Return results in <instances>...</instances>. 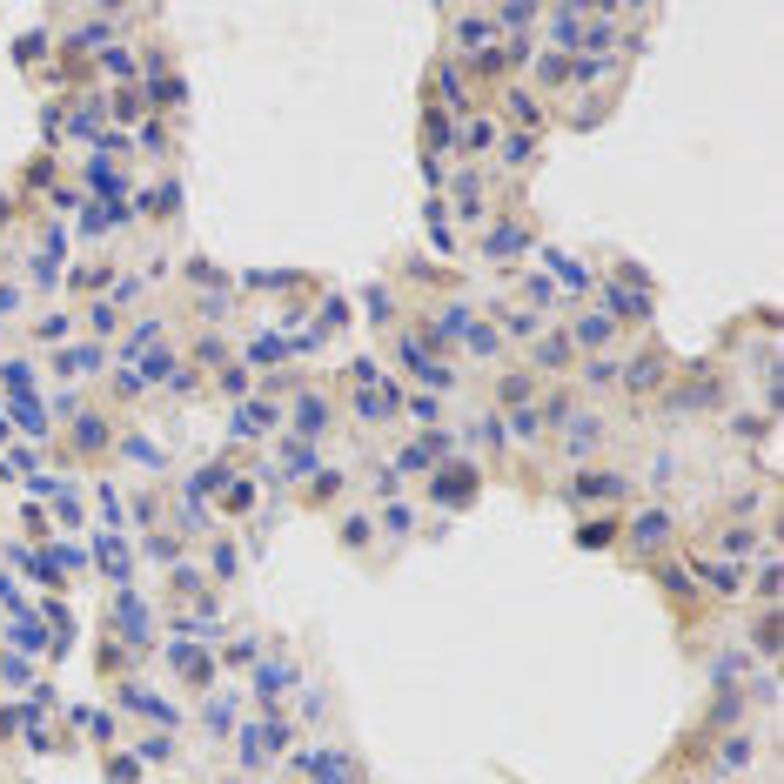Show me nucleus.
Here are the masks:
<instances>
[{
    "instance_id": "nucleus-1",
    "label": "nucleus",
    "mask_w": 784,
    "mask_h": 784,
    "mask_svg": "<svg viewBox=\"0 0 784 784\" xmlns=\"http://www.w3.org/2000/svg\"><path fill=\"white\" fill-rule=\"evenodd\" d=\"M677 362L664 342H644L637 356H617V389H630V396H657V389H671Z\"/></svg>"
},
{
    "instance_id": "nucleus-2",
    "label": "nucleus",
    "mask_w": 784,
    "mask_h": 784,
    "mask_svg": "<svg viewBox=\"0 0 784 784\" xmlns=\"http://www.w3.org/2000/svg\"><path fill=\"white\" fill-rule=\"evenodd\" d=\"M476 490H483V470H476L470 456H449V463L429 470V503L436 510H470Z\"/></svg>"
},
{
    "instance_id": "nucleus-3",
    "label": "nucleus",
    "mask_w": 784,
    "mask_h": 784,
    "mask_svg": "<svg viewBox=\"0 0 784 784\" xmlns=\"http://www.w3.org/2000/svg\"><path fill=\"white\" fill-rule=\"evenodd\" d=\"M630 496H637V483H630L624 470H604V463H597V470H577L563 483V503H570V510H583V503H630Z\"/></svg>"
},
{
    "instance_id": "nucleus-4",
    "label": "nucleus",
    "mask_w": 784,
    "mask_h": 784,
    "mask_svg": "<svg viewBox=\"0 0 784 784\" xmlns=\"http://www.w3.org/2000/svg\"><path fill=\"white\" fill-rule=\"evenodd\" d=\"M577 342H570V329H563V322H543L537 336H530V376H570V369H577Z\"/></svg>"
},
{
    "instance_id": "nucleus-5",
    "label": "nucleus",
    "mask_w": 784,
    "mask_h": 784,
    "mask_svg": "<svg viewBox=\"0 0 784 784\" xmlns=\"http://www.w3.org/2000/svg\"><path fill=\"white\" fill-rule=\"evenodd\" d=\"M530 248H537V235H530V222H523V215H510V208H503V215L483 228V262H503V269H516Z\"/></svg>"
},
{
    "instance_id": "nucleus-6",
    "label": "nucleus",
    "mask_w": 784,
    "mask_h": 784,
    "mask_svg": "<svg viewBox=\"0 0 784 784\" xmlns=\"http://www.w3.org/2000/svg\"><path fill=\"white\" fill-rule=\"evenodd\" d=\"M282 416L295 423L289 436H302V443H322V436H329V423H336V403H329L322 389H309V382H302L289 403H282Z\"/></svg>"
},
{
    "instance_id": "nucleus-7",
    "label": "nucleus",
    "mask_w": 784,
    "mask_h": 784,
    "mask_svg": "<svg viewBox=\"0 0 784 784\" xmlns=\"http://www.w3.org/2000/svg\"><path fill=\"white\" fill-rule=\"evenodd\" d=\"M275 423H282V403L275 396H242V403L228 409V436L235 443H269Z\"/></svg>"
},
{
    "instance_id": "nucleus-8",
    "label": "nucleus",
    "mask_w": 784,
    "mask_h": 784,
    "mask_svg": "<svg viewBox=\"0 0 784 784\" xmlns=\"http://www.w3.org/2000/svg\"><path fill=\"white\" fill-rule=\"evenodd\" d=\"M677 543V516L664 510V503H650V510H637L630 516V550H637V557H664V550H671Z\"/></svg>"
},
{
    "instance_id": "nucleus-9",
    "label": "nucleus",
    "mask_w": 784,
    "mask_h": 784,
    "mask_svg": "<svg viewBox=\"0 0 784 784\" xmlns=\"http://www.w3.org/2000/svg\"><path fill=\"white\" fill-rule=\"evenodd\" d=\"M289 691H302V671H295L282 650H275L269 664H255V704H262V717L282 711V697H289Z\"/></svg>"
},
{
    "instance_id": "nucleus-10",
    "label": "nucleus",
    "mask_w": 784,
    "mask_h": 784,
    "mask_svg": "<svg viewBox=\"0 0 784 784\" xmlns=\"http://www.w3.org/2000/svg\"><path fill=\"white\" fill-rule=\"evenodd\" d=\"M349 409H356L369 429H389L403 416V382H376V389H349Z\"/></svg>"
},
{
    "instance_id": "nucleus-11",
    "label": "nucleus",
    "mask_w": 784,
    "mask_h": 784,
    "mask_svg": "<svg viewBox=\"0 0 784 784\" xmlns=\"http://www.w3.org/2000/svg\"><path fill=\"white\" fill-rule=\"evenodd\" d=\"M597 295H604L597 309H604L610 322H630V329H644L650 315H657V302H650L644 289H624V282H610V275H604V282H597Z\"/></svg>"
},
{
    "instance_id": "nucleus-12",
    "label": "nucleus",
    "mask_w": 784,
    "mask_h": 784,
    "mask_svg": "<svg viewBox=\"0 0 784 784\" xmlns=\"http://www.w3.org/2000/svg\"><path fill=\"white\" fill-rule=\"evenodd\" d=\"M94 563L108 570L114 590H135V550H128V530H101V537H94Z\"/></svg>"
},
{
    "instance_id": "nucleus-13",
    "label": "nucleus",
    "mask_w": 784,
    "mask_h": 784,
    "mask_svg": "<svg viewBox=\"0 0 784 784\" xmlns=\"http://www.w3.org/2000/svg\"><path fill=\"white\" fill-rule=\"evenodd\" d=\"M604 436H610L604 409H583V416H570V423L557 429V443H563V456H570V463H583V456H590V449L604 443Z\"/></svg>"
},
{
    "instance_id": "nucleus-14",
    "label": "nucleus",
    "mask_w": 784,
    "mask_h": 784,
    "mask_svg": "<svg viewBox=\"0 0 784 784\" xmlns=\"http://www.w3.org/2000/svg\"><path fill=\"white\" fill-rule=\"evenodd\" d=\"M537 262H543V275H550V289H570V295L597 289V275L583 269L577 255H563V248H537Z\"/></svg>"
},
{
    "instance_id": "nucleus-15",
    "label": "nucleus",
    "mask_w": 784,
    "mask_h": 784,
    "mask_svg": "<svg viewBox=\"0 0 784 784\" xmlns=\"http://www.w3.org/2000/svg\"><path fill=\"white\" fill-rule=\"evenodd\" d=\"M168 664H175V677H181V684H202V691L215 684V657H208V650L195 644V637L168 644ZM202 691H195V697H202Z\"/></svg>"
},
{
    "instance_id": "nucleus-16",
    "label": "nucleus",
    "mask_w": 784,
    "mask_h": 784,
    "mask_svg": "<svg viewBox=\"0 0 784 784\" xmlns=\"http://www.w3.org/2000/svg\"><path fill=\"white\" fill-rule=\"evenodd\" d=\"M275 463H282V470H275V483H282V476H289V483H302V476L322 470V449L302 443V436H275Z\"/></svg>"
},
{
    "instance_id": "nucleus-17",
    "label": "nucleus",
    "mask_w": 784,
    "mask_h": 784,
    "mask_svg": "<svg viewBox=\"0 0 784 784\" xmlns=\"http://www.w3.org/2000/svg\"><path fill=\"white\" fill-rule=\"evenodd\" d=\"M583 14H590V7H557V14H543V27H550V47H543V54H563V61H577Z\"/></svg>"
},
{
    "instance_id": "nucleus-18",
    "label": "nucleus",
    "mask_w": 784,
    "mask_h": 784,
    "mask_svg": "<svg viewBox=\"0 0 784 784\" xmlns=\"http://www.w3.org/2000/svg\"><path fill=\"white\" fill-rule=\"evenodd\" d=\"M503 114L516 121V135H537L543 128V94L530 88V81H510V88H503Z\"/></svg>"
},
{
    "instance_id": "nucleus-19",
    "label": "nucleus",
    "mask_w": 784,
    "mask_h": 784,
    "mask_svg": "<svg viewBox=\"0 0 784 784\" xmlns=\"http://www.w3.org/2000/svg\"><path fill=\"white\" fill-rule=\"evenodd\" d=\"M570 342H577V356H604V342H617V322L604 309H583L570 322Z\"/></svg>"
},
{
    "instance_id": "nucleus-20",
    "label": "nucleus",
    "mask_w": 784,
    "mask_h": 784,
    "mask_svg": "<svg viewBox=\"0 0 784 784\" xmlns=\"http://www.w3.org/2000/svg\"><path fill=\"white\" fill-rule=\"evenodd\" d=\"M101 369H108V349H101V342H68V349L54 356V376H74V382L101 376Z\"/></svg>"
},
{
    "instance_id": "nucleus-21",
    "label": "nucleus",
    "mask_w": 784,
    "mask_h": 784,
    "mask_svg": "<svg viewBox=\"0 0 784 784\" xmlns=\"http://www.w3.org/2000/svg\"><path fill=\"white\" fill-rule=\"evenodd\" d=\"M449 34H456V54H463V61H476V54H490L496 21H490V14H456V21H449Z\"/></svg>"
},
{
    "instance_id": "nucleus-22",
    "label": "nucleus",
    "mask_w": 784,
    "mask_h": 784,
    "mask_svg": "<svg viewBox=\"0 0 784 784\" xmlns=\"http://www.w3.org/2000/svg\"><path fill=\"white\" fill-rule=\"evenodd\" d=\"M490 155H496V168H503V175H516V181H523L530 168H537V135H496V148H490Z\"/></svg>"
},
{
    "instance_id": "nucleus-23",
    "label": "nucleus",
    "mask_w": 784,
    "mask_h": 784,
    "mask_svg": "<svg viewBox=\"0 0 784 784\" xmlns=\"http://www.w3.org/2000/svg\"><path fill=\"white\" fill-rule=\"evenodd\" d=\"M114 704H121V711H141V717H155L161 731H175V724H181V711H175V704H168V697H148L141 684H121V691H114Z\"/></svg>"
},
{
    "instance_id": "nucleus-24",
    "label": "nucleus",
    "mask_w": 784,
    "mask_h": 784,
    "mask_svg": "<svg viewBox=\"0 0 784 784\" xmlns=\"http://www.w3.org/2000/svg\"><path fill=\"white\" fill-rule=\"evenodd\" d=\"M543 396V382L530 376V369H503V376H496V403L503 409H530Z\"/></svg>"
},
{
    "instance_id": "nucleus-25",
    "label": "nucleus",
    "mask_w": 784,
    "mask_h": 784,
    "mask_svg": "<svg viewBox=\"0 0 784 784\" xmlns=\"http://www.w3.org/2000/svg\"><path fill=\"white\" fill-rule=\"evenodd\" d=\"M108 443H114L108 409H81V423H74V449H81V456H101Z\"/></svg>"
},
{
    "instance_id": "nucleus-26",
    "label": "nucleus",
    "mask_w": 784,
    "mask_h": 784,
    "mask_svg": "<svg viewBox=\"0 0 784 784\" xmlns=\"http://www.w3.org/2000/svg\"><path fill=\"white\" fill-rule=\"evenodd\" d=\"M624 537V516H583L577 523V550H610Z\"/></svg>"
},
{
    "instance_id": "nucleus-27",
    "label": "nucleus",
    "mask_w": 784,
    "mask_h": 784,
    "mask_svg": "<svg viewBox=\"0 0 784 784\" xmlns=\"http://www.w3.org/2000/svg\"><path fill=\"white\" fill-rule=\"evenodd\" d=\"M697 577L711 583V597H738L744 590V570L738 563H717V557H697Z\"/></svg>"
},
{
    "instance_id": "nucleus-28",
    "label": "nucleus",
    "mask_w": 784,
    "mask_h": 784,
    "mask_svg": "<svg viewBox=\"0 0 784 784\" xmlns=\"http://www.w3.org/2000/svg\"><path fill=\"white\" fill-rule=\"evenodd\" d=\"M490 329H496V336H510V342H530V336L543 329V315H537V309H496Z\"/></svg>"
},
{
    "instance_id": "nucleus-29",
    "label": "nucleus",
    "mask_w": 784,
    "mask_h": 784,
    "mask_svg": "<svg viewBox=\"0 0 784 784\" xmlns=\"http://www.w3.org/2000/svg\"><path fill=\"white\" fill-rule=\"evenodd\" d=\"M657 583H664V597H671L677 610H691V570H684V563H671V557H657Z\"/></svg>"
},
{
    "instance_id": "nucleus-30",
    "label": "nucleus",
    "mask_w": 784,
    "mask_h": 784,
    "mask_svg": "<svg viewBox=\"0 0 784 784\" xmlns=\"http://www.w3.org/2000/svg\"><path fill=\"white\" fill-rule=\"evenodd\" d=\"M235 577H242V550H235V537H222L208 550V583H235Z\"/></svg>"
},
{
    "instance_id": "nucleus-31",
    "label": "nucleus",
    "mask_w": 784,
    "mask_h": 784,
    "mask_svg": "<svg viewBox=\"0 0 784 784\" xmlns=\"http://www.w3.org/2000/svg\"><path fill=\"white\" fill-rule=\"evenodd\" d=\"M751 597H758V610H778V597H784V563H778V557L751 577Z\"/></svg>"
},
{
    "instance_id": "nucleus-32",
    "label": "nucleus",
    "mask_w": 784,
    "mask_h": 784,
    "mask_svg": "<svg viewBox=\"0 0 784 784\" xmlns=\"http://www.w3.org/2000/svg\"><path fill=\"white\" fill-rule=\"evenodd\" d=\"M114 336H121V309H114V302H88V342L108 349Z\"/></svg>"
},
{
    "instance_id": "nucleus-33",
    "label": "nucleus",
    "mask_w": 784,
    "mask_h": 784,
    "mask_svg": "<svg viewBox=\"0 0 784 784\" xmlns=\"http://www.w3.org/2000/svg\"><path fill=\"white\" fill-rule=\"evenodd\" d=\"M135 764L148 771V764H175V731H148V738H135Z\"/></svg>"
},
{
    "instance_id": "nucleus-34",
    "label": "nucleus",
    "mask_w": 784,
    "mask_h": 784,
    "mask_svg": "<svg viewBox=\"0 0 784 784\" xmlns=\"http://www.w3.org/2000/svg\"><path fill=\"white\" fill-rule=\"evenodd\" d=\"M751 758H758V738H744V731H731V738L717 744V771H744Z\"/></svg>"
},
{
    "instance_id": "nucleus-35",
    "label": "nucleus",
    "mask_w": 784,
    "mask_h": 784,
    "mask_svg": "<svg viewBox=\"0 0 784 784\" xmlns=\"http://www.w3.org/2000/svg\"><path fill=\"white\" fill-rule=\"evenodd\" d=\"M456 148H470V155H490V148H496V121H456Z\"/></svg>"
},
{
    "instance_id": "nucleus-36",
    "label": "nucleus",
    "mask_w": 784,
    "mask_h": 784,
    "mask_svg": "<svg viewBox=\"0 0 784 784\" xmlns=\"http://www.w3.org/2000/svg\"><path fill=\"white\" fill-rule=\"evenodd\" d=\"M577 369H583V389H597V396L617 389V356H583Z\"/></svg>"
},
{
    "instance_id": "nucleus-37",
    "label": "nucleus",
    "mask_w": 784,
    "mask_h": 784,
    "mask_svg": "<svg viewBox=\"0 0 784 784\" xmlns=\"http://www.w3.org/2000/svg\"><path fill=\"white\" fill-rule=\"evenodd\" d=\"M778 644H784L778 610H758V624H751V650H758V657H778Z\"/></svg>"
},
{
    "instance_id": "nucleus-38",
    "label": "nucleus",
    "mask_w": 784,
    "mask_h": 784,
    "mask_svg": "<svg viewBox=\"0 0 784 784\" xmlns=\"http://www.w3.org/2000/svg\"><path fill=\"white\" fill-rule=\"evenodd\" d=\"M463 349H470V356H476V362H503V336H496L490 322H476L470 336H463Z\"/></svg>"
},
{
    "instance_id": "nucleus-39",
    "label": "nucleus",
    "mask_w": 784,
    "mask_h": 784,
    "mask_svg": "<svg viewBox=\"0 0 784 784\" xmlns=\"http://www.w3.org/2000/svg\"><path fill=\"white\" fill-rule=\"evenodd\" d=\"M215 389H222L228 403H242V396H255V369H242V362H228L222 376H215Z\"/></svg>"
},
{
    "instance_id": "nucleus-40",
    "label": "nucleus",
    "mask_w": 784,
    "mask_h": 784,
    "mask_svg": "<svg viewBox=\"0 0 784 784\" xmlns=\"http://www.w3.org/2000/svg\"><path fill=\"white\" fill-rule=\"evenodd\" d=\"M717 543H724L731 557H751V550H758V543H764V523H731V530H724V537H717Z\"/></svg>"
},
{
    "instance_id": "nucleus-41",
    "label": "nucleus",
    "mask_w": 784,
    "mask_h": 784,
    "mask_svg": "<svg viewBox=\"0 0 784 784\" xmlns=\"http://www.w3.org/2000/svg\"><path fill=\"white\" fill-rule=\"evenodd\" d=\"M235 697L242 691H215L208 697V731H215V738H228V724H235Z\"/></svg>"
},
{
    "instance_id": "nucleus-42",
    "label": "nucleus",
    "mask_w": 784,
    "mask_h": 784,
    "mask_svg": "<svg viewBox=\"0 0 784 784\" xmlns=\"http://www.w3.org/2000/svg\"><path fill=\"white\" fill-rule=\"evenodd\" d=\"M248 510H255V483L228 476V490H222V516H248Z\"/></svg>"
},
{
    "instance_id": "nucleus-43",
    "label": "nucleus",
    "mask_w": 784,
    "mask_h": 784,
    "mask_svg": "<svg viewBox=\"0 0 784 784\" xmlns=\"http://www.w3.org/2000/svg\"><path fill=\"white\" fill-rule=\"evenodd\" d=\"M14 423H21L27 436H47V429H54V423H47V409L34 403V396H14Z\"/></svg>"
},
{
    "instance_id": "nucleus-44",
    "label": "nucleus",
    "mask_w": 784,
    "mask_h": 784,
    "mask_svg": "<svg viewBox=\"0 0 784 784\" xmlns=\"http://www.w3.org/2000/svg\"><path fill=\"white\" fill-rule=\"evenodd\" d=\"M114 443H121V456H128V463H141V470H161V449L148 443V436H114Z\"/></svg>"
},
{
    "instance_id": "nucleus-45",
    "label": "nucleus",
    "mask_w": 784,
    "mask_h": 784,
    "mask_svg": "<svg viewBox=\"0 0 784 784\" xmlns=\"http://www.w3.org/2000/svg\"><path fill=\"white\" fill-rule=\"evenodd\" d=\"M382 530H389V537L403 543L409 530H416V510H409V503H382Z\"/></svg>"
},
{
    "instance_id": "nucleus-46",
    "label": "nucleus",
    "mask_w": 784,
    "mask_h": 784,
    "mask_svg": "<svg viewBox=\"0 0 784 784\" xmlns=\"http://www.w3.org/2000/svg\"><path fill=\"white\" fill-rule=\"evenodd\" d=\"M342 543H349V550H369V543H376V523H369V516H342Z\"/></svg>"
},
{
    "instance_id": "nucleus-47",
    "label": "nucleus",
    "mask_w": 784,
    "mask_h": 784,
    "mask_svg": "<svg viewBox=\"0 0 784 784\" xmlns=\"http://www.w3.org/2000/svg\"><path fill=\"white\" fill-rule=\"evenodd\" d=\"M362 309H369V322H376V329H389V322H396V302H389V289H362Z\"/></svg>"
},
{
    "instance_id": "nucleus-48",
    "label": "nucleus",
    "mask_w": 784,
    "mask_h": 784,
    "mask_svg": "<svg viewBox=\"0 0 784 784\" xmlns=\"http://www.w3.org/2000/svg\"><path fill=\"white\" fill-rule=\"evenodd\" d=\"M677 470H684V456H677V449H657V456H650V483H657V490L677 483Z\"/></svg>"
},
{
    "instance_id": "nucleus-49",
    "label": "nucleus",
    "mask_w": 784,
    "mask_h": 784,
    "mask_svg": "<svg viewBox=\"0 0 784 784\" xmlns=\"http://www.w3.org/2000/svg\"><path fill=\"white\" fill-rule=\"evenodd\" d=\"M108 784H141L135 751H108Z\"/></svg>"
},
{
    "instance_id": "nucleus-50",
    "label": "nucleus",
    "mask_w": 784,
    "mask_h": 784,
    "mask_svg": "<svg viewBox=\"0 0 784 784\" xmlns=\"http://www.w3.org/2000/svg\"><path fill=\"white\" fill-rule=\"evenodd\" d=\"M108 282H114L108 262H88V269H74V275H68V289H108Z\"/></svg>"
},
{
    "instance_id": "nucleus-51",
    "label": "nucleus",
    "mask_w": 784,
    "mask_h": 784,
    "mask_svg": "<svg viewBox=\"0 0 784 784\" xmlns=\"http://www.w3.org/2000/svg\"><path fill=\"white\" fill-rule=\"evenodd\" d=\"M135 141H141V148H155V161H168V128H161V121H141Z\"/></svg>"
},
{
    "instance_id": "nucleus-52",
    "label": "nucleus",
    "mask_w": 784,
    "mask_h": 784,
    "mask_svg": "<svg viewBox=\"0 0 784 784\" xmlns=\"http://www.w3.org/2000/svg\"><path fill=\"white\" fill-rule=\"evenodd\" d=\"M14 644H21V650H54V644H47V630L34 624V617H21V624H14Z\"/></svg>"
},
{
    "instance_id": "nucleus-53",
    "label": "nucleus",
    "mask_w": 784,
    "mask_h": 784,
    "mask_svg": "<svg viewBox=\"0 0 784 784\" xmlns=\"http://www.w3.org/2000/svg\"><path fill=\"white\" fill-rule=\"evenodd\" d=\"M68 329H74V315H41V322H34L41 342H68Z\"/></svg>"
},
{
    "instance_id": "nucleus-54",
    "label": "nucleus",
    "mask_w": 784,
    "mask_h": 784,
    "mask_svg": "<svg viewBox=\"0 0 784 784\" xmlns=\"http://www.w3.org/2000/svg\"><path fill=\"white\" fill-rule=\"evenodd\" d=\"M14 61H47V34H21V41H14Z\"/></svg>"
},
{
    "instance_id": "nucleus-55",
    "label": "nucleus",
    "mask_w": 784,
    "mask_h": 784,
    "mask_svg": "<svg viewBox=\"0 0 784 784\" xmlns=\"http://www.w3.org/2000/svg\"><path fill=\"white\" fill-rule=\"evenodd\" d=\"M744 717V697H717L711 704V724H738Z\"/></svg>"
},
{
    "instance_id": "nucleus-56",
    "label": "nucleus",
    "mask_w": 784,
    "mask_h": 784,
    "mask_svg": "<svg viewBox=\"0 0 784 784\" xmlns=\"http://www.w3.org/2000/svg\"><path fill=\"white\" fill-rule=\"evenodd\" d=\"M21 309V289H14V282H0V315H14Z\"/></svg>"
},
{
    "instance_id": "nucleus-57",
    "label": "nucleus",
    "mask_w": 784,
    "mask_h": 784,
    "mask_svg": "<svg viewBox=\"0 0 784 784\" xmlns=\"http://www.w3.org/2000/svg\"><path fill=\"white\" fill-rule=\"evenodd\" d=\"M7 222H14V202H7V195H0V228H7Z\"/></svg>"
}]
</instances>
